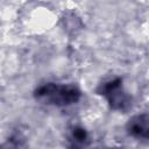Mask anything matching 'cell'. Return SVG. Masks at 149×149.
Listing matches in <instances>:
<instances>
[{
  "label": "cell",
  "mask_w": 149,
  "mask_h": 149,
  "mask_svg": "<svg viewBox=\"0 0 149 149\" xmlns=\"http://www.w3.org/2000/svg\"><path fill=\"white\" fill-rule=\"evenodd\" d=\"M34 97L36 100L44 104L65 107L77 104L81 98V92L74 85L45 83L34 91Z\"/></svg>",
  "instance_id": "obj_1"
},
{
  "label": "cell",
  "mask_w": 149,
  "mask_h": 149,
  "mask_svg": "<svg viewBox=\"0 0 149 149\" xmlns=\"http://www.w3.org/2000/svg\"><path fill=\"white\" fill-rule=\"evenodd\" d=\"M97 93L102 95L112 109L126 112L132 107V97L123 90L122 78L115 77L104 81L97 88Z\"/></svg>",
  "instance_id": "obj_2"
},
{
  "label": "cell",
  "mask_w": 149,
  "mask_h": 149,
  "mask_svg": "<svg viewBox=\"0 0 149 149\" xmlns=\"http://www.w3.org/2000/svg\"><path fill=\"white\" fill-rule=\"evenodd\" d=\"M127 132L135 139L147 140L149 134V116L147 113L136 114L129 119L127 123Z\"/></svg>",
  "instance_id": "obj_3"
},
{
  "label": "cell",
  "mask_w": 149,
  "mask_h": 149,
  "mask_svg": "<svg viewBox=\"0 0 149 149\" xmlns=\"http://www.w3.org/2000/svg\"><path fill=\"white\" fill-rule=\"evenodd\" d=\"M72 139L77 143H84L87 139V132L81 127H74L72 130Z\"/></svg>",
  "instance_id": "obj_4"
},
{
  "label": "cell",
  "mask_w": 149,
  "mask_h": 149,
  "mask_svg": "<svg viewBox=\"0 0 149 149\" xmlns=\"http://www.w3.org/2000/svg\"><path fill=\"white\" fill-rule=\"evenodd\" d=\"M20 146L19 139H10L6 143L0 144V149H17Z\"/></svg>",
  "instance_id": "obj_5"
}]
</instances>
